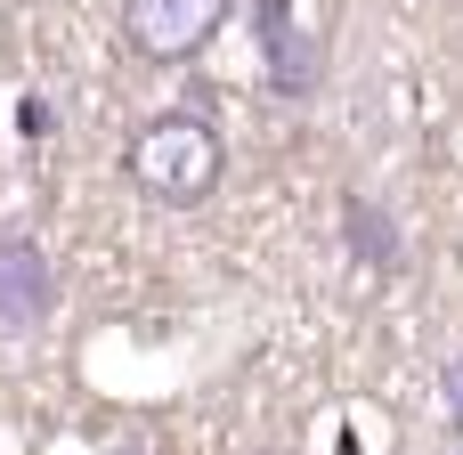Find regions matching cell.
<instances>
[{"label": "cell", "mask_w": 463, "mask_h": 455, "mask_svg": "<svg viewBox=\"0 0 463 455\" xmlns=\"http://www.w3.org/2000/svg\"><path fill=\"white\" fill-rule=\"evenodd\" d=\"M122 171H130V187H138V195H155V204L187 212V204H203V195L228 179V138H220L203 114H155V122H138V130H130Z\"/></svg>", "instance_id": "6da1fadb"}, {"label": "cell", "mask_w": 463, "mask_h": 455, "mask_svg": "<svg viewBox=\"0 0 463 455\" xmlns=\"http://www.w3.org/2000/svg\"><path fill=\"white\" fill-rule=\"evenodd\" d=\"M220 24H228V0H122V41H130L146 65L195 57Z\"/></svg>", "instance_id": "7a4b0ae2"}, {"label": "cell", "mask_w": 463, "mask_h": 455, "mask_svg": "<svg viewBox=\"0 0 463 455\" xmlns=\"http://www.w3.org/2000/svg\"><path fill=\"white\" fill-rule=\"evenodd\" d=\"M57 309V269L24 228H0V334H41Z\"/></svg>", "instance_id": "3957f363"}, {"label": "cell", "mask_w": 463, "mask_h": 455, "mask_svg": "<svg viewBox=\"0 0 463 455\" xmlns=\"http://www.w3.org/2000/svg\"><path fill=\"white\" fill-rule=\"evenodd\" d=\"M260 49H269V73H277V90H309L317 81V49L301 41V24H293V0H260Z\"/></svg>", "instance_id": "277c9868"}, {"label": "cell", "mask_w": 463, "mask_h": 455, "mask_svg": "<svg viewBox=\"0 0 463 455\" xmlns=\"http://www.w3.org/2000/svg\"><path fill=\"white\" fill-rule=\"evenodd\" d=\"M342 220L358 228V252H366V261H399V236H391V220H383L366 195H350V204H342Z\"/></svg>", "instance_id": "5b68a950"}, {"label": "cell", "mask_w": 463, "mask_h": 455, "mask_svg": "<svg viewBox=\"0 0 463 455\" xmlns=\"http://www.w3.org/2000/svg\"><path fill=\"white\" fill-rule=\"evenodd\" d=\"M439 391H448V423H456V440H463V350L448 358V383Z\"/></svg>", "instance_id": "8992f818"}]
</instances>
